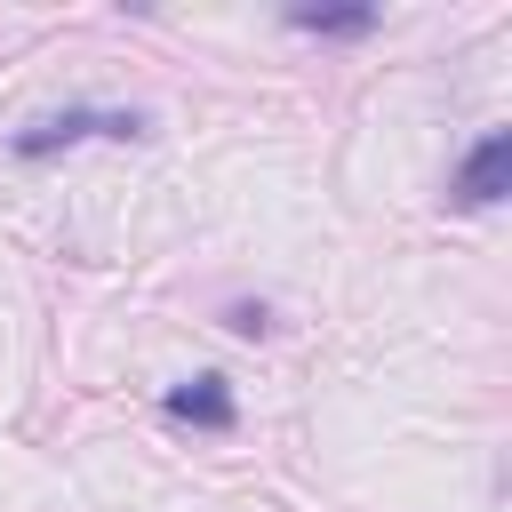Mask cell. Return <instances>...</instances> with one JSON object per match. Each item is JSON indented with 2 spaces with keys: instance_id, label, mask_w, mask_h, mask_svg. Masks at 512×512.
Listing matches in <instances>:
<instances>
[{
  "instance_id": "5",
  "label": "cell",
  "mask_w": 512,
  "mask_h": 512,
  "mask_svg": "<svg viewBox=\"0 0 512 512\" xmlns=\"http://www.w3.org/2000/svg\"><path fill=\"white\" fill-rule=\"evenodd\" d=\"M224 320H232V328H240V336H264V328H272V312H264V304H232V312H224Z\"/></svg>"
},
{
  "instance_id": "4",
  "label": "cell",
  "mask_w": 512,
  "mask_h": 512,
  "mask_svg": "<svg viewBox=\"0 0 512 512\" xmlns=\"http://www.w3.org/2000/svg\"><path fill=\"white\" fill-rule=\"evenodd\" d=\"M296 32H328V40H360L376 32V8H288Z\"/></svg>"
},
{
  "instance_id": "2",
  "label": "cell",
  "mask_w": 512,
  "mask_h": 512,
  "mask_svg": "<svg viewBox=\"0 0 512 512\" xmlns=\"http://www.w3.org/2000/svg\"><path fill=\"white\" fill-rule=\"evenodd\" d=\"M512 192V128H488L472 152H464V168L448 176V200L456 208H496Z\"/></svg>"
},
{
  "instance_id": "1",
  "label": "cell",
  "mask_w": 512,
  "mask_h": 512,
  "mask_svg": "<svg viewBox=\"0 0 512 512\" xmlns=\"http://www.w3.org/2000/svg\"><path fill=\"white\" fill-rule=\"evenodd\" d=\"M80 136H144V112H88V104H72V112H48V120H32V128H16V160H48V152H72Z\"/></svg>"
},
{
  "instance_id": "3",
  "label": "cell",
  "mask_w": 512,
  "mask_h": 512,
  "mask_svg": "<svg viewBox=\"0 0 512 512\" xmlns=\"http://www.w3.org/2000/svg\"><path fill=\"white\" fill-rule=\"evenodd\" d=\"M168 416H176V424H200V432H232V424H240V400H232L224 376H184V384L168 392Z\"/></svg>"
}]
</instances>
